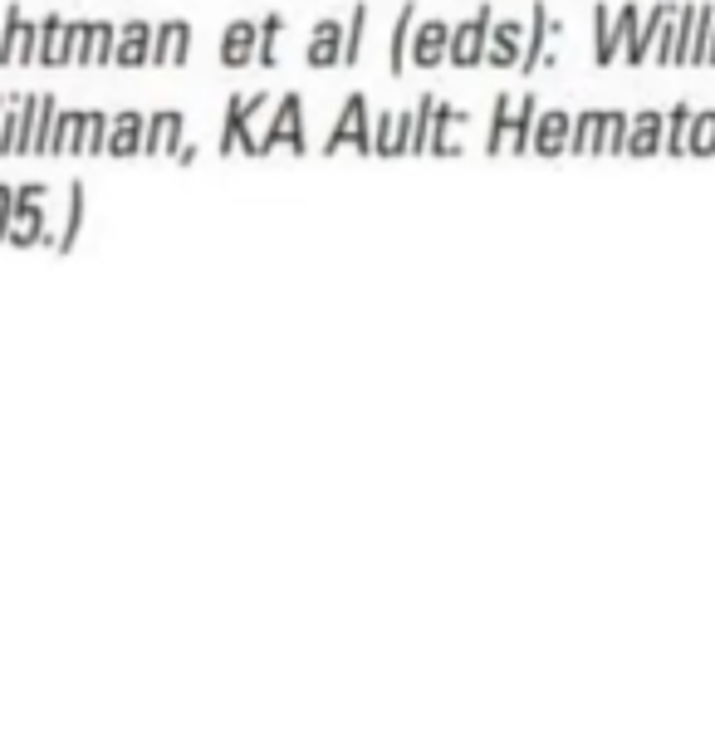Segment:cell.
Wrapping results in <instances>:
<instances>
[{
  "mask_svg": "<svg viewBox=\"0 0 715 754\" xmlns=\"http://www.w3.org/2000/svg\"><path fill=\"white\" fill-rule=\"evenodd\" d=\"M45 186L30 182L15 186V206H10V230H5V245L30 250V245H49V212H45Z\"/></svg>",
  "mask_w": 715,
  "mask_h": 754,
  "instance_id": "1",
  "label": "cell"
},
{
  "mask_svg": "<svg viewBox=\"0 0 715 754\" xmlns=\"http://www.w3.org/2000/svg\"><path fill=\"white\" fill-rule=\"evenodd\" d=\"M470 123V113L466 108H456V103H431V123H427V152H436V157H461L466 148H461L451 133L456 128H466Z\"/></svg>",
  "mask_w": 715,
  "mask_h": 754,
  "instance_id": "8",
  "label": "cell"
},
{
  "mask_svg": "<svg viewBox=\"0 0 715 754\" xmlns=\"http://www.w3.org/2000/svg\"><path fill=\"white\" fill-rule=\"evenodd\" d=\"M486 39H490V5H480L466 25H451V45H446V59L456 69H476L486 65Z\"/></svg>",
  "mask_w": 715,
  "mask_h": 754,
  "instance_id": "6",
  "label": "cell"
},
{
  "mask_svg": "<svg viewBox=\"0 0 715 754\" xmlns=\"http://www.w3.org/2000/svg\"><path fill=\"white\" fill-rule=\"evenodd\" d=\"M637 20H643V5H617V10H613L608 30H598V35H593V65H598V69H608L617 55H623V45L633 39Z\"/></svg>",
  "mask_w": 715,
  "mask_h": 754,
  "instance_id": "7",
  "label": "cell"
},
{
  "mask_svg": "<svg viewBox=\"0 0 715 754\" xmlns=\"http://www.w3.org/2000/svg\"><path fill=\"white\" fill-rule=\"evenodd\" d=\"M412 20H417V5L407 0V5L397 10L393 45H387V75H393V79H402V75H407V30H412Z\"/></svg>",
  "mask_w": 715,
  "mask_h": 754,
  "instance_id": "27",
  "label": "cell"
},
{
  "mask_svg": "<svg viewBox=\"0 0 715 754\" xmlns=\"http://www.w3.org/2000/svg\"><path fill=\"white\" fill-rule=\"evenodd\" d=\"M143 128H147V113L138 108H123L109 118V157H138L143 152Z\"/></svg>",
  "mask_w": 715,
  "mask_h": 754,
  "instance_id": "19",
  "label": "cell"
},
{
  "mask_svg": "<svg viewBox=\"0 0 715 754\" xmlns=\"http://www.w3.org/2000/svg\"><path fill=\"white\" fill-rule=\"evenodd\" d=\"M256 39H260V20H230L226 35H220V65L246 69L256 59Z\"/></svg>",
  "mask_w": 715,
  "mask_h": 754,
  "instance_id": "17",
  "label": "cell"
},
{
  "mask_svg": "<svg viewBox=\"0 0 715 754\" xmlns=\"http://www.w3.org/2000/svg\"><path fill=\"white\" fill-rule=\"evenodd\" d=\"M182 128H186V118L177 108L152 113L147 128H143V157H177V148H182Z\"/></svg>",
  "mask_w": 715,
  "mask_h": 754,
  "instance_id": "11",
  "label": "cell"
},
{
  "mask_svg": "<svg viewBox=\"0 0 715 754\" xmlns=\"http://www.w3.org/2000/svg\"><path fill=\"white\" fill-rule=\"evenodd\" d=\"M280 35H285V15H265L260 20V39H256V65L275 69L280 65Z\"/></svg>",
  "mask_w": 715,
  "mask_h": 754,
  "instance_id": "31",
  "label": "cell"
},
{
  "mask_svg": "<svg viewBox=\"0 0 715 754\" xmlns=\"http://www.w3.org/2000/svg\"><path fill=\"white\" fill-rule=\"evenodd\" d=\"M412 142V108L407 113H373V157H402Z\"/></svg>",
  "mask_w": 715,
  "mask_h": 754,
  "instance_id": "12",
  "label": "cell"
},
{
  "mask_svg": "<svg viewBox=\"0 0 715 754\" xmlns=\"http://www.w3.org/2000/svg\"><path fill=\"white\" fill-rule=\"evenodd\" d=\"M367 0H358L353 5V15H349V25H343V65H358L363 59V35H367Z\"/></svg>",
  "mask_w": 715,
  "mask_h": 754,
  "instance_id": "32",
  "label": "cell"
},
{
  "mask_svg": "<svg viewBox=\"0 0 715 754\" xmlns=\"http://www.w3.org/2000/svg\"><path fill=\"white\" fill-rule=\"evenodd\" d=\"M45 157H83V108H59Z\"/></svg>",
  "mask_w": 715,
  "mask_h": 754,
  "instance_id": "21",
  "label": "cell"
},
{
  "mask_svg": "<svg viewBox=\"0 0 715 754\" xmlns=\"http://www.w3.org/2000/svg\"><path fill=\"white\" fill-rule=\"evenodd\" d=\"M113 45H118V30H113L109 20H89L83 45H79V59H73V65H113Z\"/></svg>",
  "mask_w": 715,
  "mask_h": 754,
  "instance_id": "25",
  "label": "cell"
},
{
  "mask_svg": "<svg viewBox=\"0 0 715 754\" xmlns=\"http://www.w3.org/2000/svg\"><path fill=\"white\" fill-rule=\"evenodd\" d=\"M333 65H343V25L339 20H314L309 69H333Z\"/></svg>",
  "mask_w": 715,
  "mask_h": 754,
  "instance_id": "24",
  "label": "cell"
},
{
  "mask_svg": "<svg viewBox=\"0 0 715 754\" xmlns=\"http://www.w3.org/2000/svg\"><path fill=\"white\" fill-rule=\"evenodd\" d=\"M446 45H451V25L446 20H427V25H417L407 59H412L417 69H436V65H446Z\"/></svg>",
  "mask_w": 715,
  "mask_h": 754,
  "instance_id": "14",
  "label": "cell"
},
{
  "mask_svg": "<svg viewBox=\"0 0 715 754\" xmlns=\"http://www.w3.org/2000/svg\"><path fill=\"white\" fill-rule=\"evenodd\" d=\"M696 15H701V5H677V20H671V39H677V59H671V69H681V65H686L691 35H696Z\"/></svg>",
  "mask_w": 715,
  "mask_h": 754,
  "instance_id": "34",
  "label": "cell"
},
{
  "mask_svg": "<svg viewBox=\"0 0 715 754\" xmlns=\"http://www.w3.org/2000/svg\"><path fill=\"white\" fill-rule=\"evenodd\" d=\"M701 65H715V20L706 25V39H701Z\"/></svg>",
  "mask_w": 715,
  "mask_h": 754,
  "instance_id": "38",
  "label": "cell"
},
{
  "mask_svg": "<svg viewBox=\"0 0 715 754\" xmlns=\"http://www.w3.org/2000/svg\"><path fill=\"white\" fill-rule=\"evenodd\" d=\"M35 65H45V69H65V65H73V55H69V20H65V15H45V20H39Z\"/></svg>",
  "mask_w": 715,
  "mask_h": 754,
  "instance_id": "16",
  "label": "cell"
},
{
  "mask_svg": "<svg viewBox=\"0 0 715 754\" xmlns=\"http://www.w3.org/2000/svg\"><path fill=\"white\" fill-rule=\"evenodd\" d=\"M35 49H39V25L20 5H10L5 20H0V65L10 69L35 65Z\"/></svg>",
  "mask_w": 715,
  "mask_h": 754,
  "instance_id": "5",
  "label": "cell"
},
{
  "mask_svg": "<svg viewBox=\"0 0 715 754\" xmlns=\"http://www.w3.org/2000/svg\"><path fill=\"white\" fill-rule=\"evenodd\" d=\"M265 103H270V93H250V99H230L226 103V128H220V142H216L220 157H236V152L256 157L260 133H250V128H256V118L265 113Z\"/></svg>",
  "mask_w": 715,
  "mask_h": 754,
  "instance_id": "3",
  "label": "cell"
},
{
  "mask_svg": "<svg viewBox=\"0 0 715 754\" xmlns=\"http://www.w3.org/2000/svg\"><path fill=\"white\" fill-rule=\"evenodd\" d=\"M10 206H15V186L0 182V245H5V230H10Z\"/></svg>",
  "mask_w": 715,
  "mask_h": 754,
  "instance_id": "37",
  "label": "cell"
},
{
  "mask_svg": "<svg viewBox=\"0 0 715 754\" xmlns=\"http://www.w3.org/2000/svg\"><path fill=\"white\" fill-rule=\"evenodd\" d=\"M152 59V25L147 20H128L118 30V45H113V65L118 69H143Z\"/></svg>",
  "mask_w": 715,
  "mask_h": 754,
  "instance_id": "18",
  "label": "cell"
},
{
  "mask_svg": "<svg viewBox=\"0 0 715 754\" xmlns=\"http://www.w3.org/2000/svg\"><path fill=\"white\" fill-rule=\"evenodd\" d=\"M661 128H667V113L643 108L627 128V152L623 157H657L661 152Z\"/></svg>",
  "mask_w": 715,
  "mask_h": 754,
  "instance_id": "23",
  "label": "cell"
},
{
  "mask_svg": "<svg viewBox=\"0 0 715 754\" xmlns=\"http://www.w3.org/2000/svg\"><path fill=\"white\" fill-rule=\"evenodd\" d=\"M627 128H633V113L608 108L603 113V138H598V157H623L627 152Z\"/></svg>",
  "mask_w": 715,
  "mask_h": 754,
  "instance_id": "28",
  "label": "cell"
},
{
  "mask_svg": "<svg viewBox=\"0 0 715 754\" xmlns=\"http://www.w3.org/2000/svg\"><path fill=\"white\" fill-rule=\"evenodd\" d=\"M79 230H83V186L73 182V186H69V216H65V230H59V240H55L59 255H69V250L79 245Z\"/></svg>",
  "mask_w": 715,
  "mask_h": 754,
  "instance_id": "33",
  "label": "cell"
},
{
  "mask_svg": "<svg viewBox=\"0 0 715 754\" xmlns=\"http://www.w3.org/2000/svg\"><path fill=\"white\" fill-rule=\"evenodd\" d=\"M691 103H677V108H667V128H661V152L667 157H681L686 152V128H691Z\"/></svg>",
  "mask_w": 715,
  "mask_h": 754,
  "instance_id": "30",
  "label": "cell"
},
{
  "mask_svg": "<svg viewBox=\"0 0 715 754\" xmlns=\"http://www.w3.org/2000/svg\"><path fill=\"white\" fill-rule=\"evenodd\" d=\"M0 113H5V93H0Z\"/></svg>",
  "mask_w": 715,
  "mask_h": 754,
  "instance_id": "40",
  "label": "cell"
},
{
  "mask_svg": "<svg viewBox=\"0 0 715 754\" xmlns=\"http://www.w3.org/2000/svg\"><path fill=\"white\" fill-rule=\"evenodd\" d=\"M677 15V0H661V5H651L647 10V20H637V30H633V39L623 45V59L633 69H643L647 59H651V45H657V35H661V25Z\"/></svg>",
  "mask_w": 715,
  "mask_h": 754,
  "instance_id": "9",
  "label": "cell"
},
{
  "mask_svg": "<svg viewBox=\"0 0 715 754\" xmlns=\"http://www.w3.org/2000/svg\"><path fill=\"white\" fill-rule=\"evenodd\" d=\"M549 35H554V20L544 5H530V39H524V55H520V69L524 75H534V69L549 65Z\"/></svg>",
  "mask_w": 715,
  "mask_h": 754,
  "instance_id": "22",
  "label": "cell"
},
{
  "mask_svg": "<svg viewBox=\"0 0 715 754\" xmlns=\"http://www.w3.org/2000/svg\"><path fill=\"white\" fill-rule=\"evenodd\" d=\"M290 142V152H309V138H304V99L299 93H285V99L275 103V118L265 123V133L256 138V157H270L280 152Z\"/></svg>",
  "mask_w": 715,
  "mask_h": 754,
  "instance_id": "2",
  "label": "cell"
},
{
  "mask_svg": "<svg viewBox=\"0 0 715 754\" xmlns=\"http://www.w3.org/2000/svg\"><path fill=\"white\" fill-rule=\"evenodd\" d=\"M598 138H603V113H598V108L574 113V128H569V152H574V157H598Z\"/></svg>",
  "mask_w": 715,
  "mask_h": 754,
  "instance_id": "26",
  "label": "cell"
},
{
  "mask_svg": "<svg viewBox=\"0 0 715 754\" xmlns=\"http://www.w3.org/2000/svg\"><path fill=\"white\" fill-rule=\"evenodd\" d=\"M109 148V113L83 108V157H99Z\"/></svg>",
  "mask_w": 715,
  "mask_h": 754,
  "instance_id": "35",
  "label": "cell"
},
{
  "mask_svg": "<svg viewBox=\"0 0 715 754\" xmlns=\"http://www.w3.org/2000/svg\"><path fill=\"white\" fill-rule=\"evenodd\" d=\"M192 59V25L186 20H162L152 30V59L147 65H186Z\"/></svg>",
  "mask_w": 715,
  "mask_h": 754,
  "instance_id": "13",
  "label": "cell"
},
{
  "mask_svg": "<svg viewBox=\"0 0 715 754\" xmlns=\"http://www.w3.org/2000/svg\"><path fill=\"white\" fill-rule=\"evenodd\" d=\"M177 162L192 167V162H196V148H186V142H182V148H177Z\"/></svg>",
  "mask_w": 715,
  "mask_h": 754,
  "instance_id": "39",
  "label": "cell"
},
{
  "mask_svg": "<svg viewBox=\"0 0 715 754\" xmlns=\"http://www.w3.org/2000/svg\"><path fill=\"white\" fill-rule=\"evenodd\" d=\"M520 55H524V25L520 20H490L486 65L490 69H520Z\"/></svg>",
  "mask_w": 715,
  "mask_h": 754,
  "instance_id": "10",
  "label": "cell"
},
{
  "mask_svg": "<svg viewBox=\"0 0 715 754\" xmlns=\"http://www.w3.org/2000/svg\"><path fill=\"white\" fill-rule=\"evenodd\" d=\"M686 157H715V108H696V113H691Z\"/></svg>",
  "mask_w": 715,
  "mask_h": 754,
  "instance_id": "29",
  "label": "cell"
},
{
  "mask_svg": "<svg viewBox=\"0 0 715 754\" xmlns=\"http://www.w3.org/2000/svg\"><path fill=\"white\" fill-rule=\"evenodd\" d=\"M534 118H540V99H534V93H524V99L510 108V128H504V152L500 157H524V152H530Z\"/></svg>",
  "mask_w": 715,
  "mask_h": 754,
  "instance_id": "20",
  "label": "cell"
},
{
  "mask_svg": "<svg viewBox=\"0 0 715 754\" xmlns=\"http://www.w3.org/2000/svg\"><path fill=\"white\" fill-rule=\"evenodd\" d=\"M333 152H358V157H373V118H367V99L363 93H353L349 103H343L339 123H333V133L324 138V157Z\"/></svg>",
  "mask_w": 715,
  "mask_h": 754,
  "instance_id": "4",
  "label": "cell"
},
{
  "mask_svg": "<svg viewBox=\"0 0 715 754\" xmlns=\"http://www.w3.org/2000/svg\"><path fill=\"white\" fill-rule=\"evenodd\" d=\"M55 113H59V103L49 99V93H39V108H35V133H30V152H39V157H45V148H49V128H55Z\"/></svg>",
  "mask_w": 715,
  "mask_h": 754,
  "instance_id": "36",
  "label": "cell"
},
{
  "mask_svg": "<svg viewBox=\"0 0 715 754\" xmlns=\"http://www.w3.org/2000/svg\"><path fill=\"white\" fill-rule=\"evenodd\" d=\"M569 128H574V113H564V108L540 113V118H534L530 152H540V157H564V152H569Z\"/></svg>",
  "mask_w": 715,
  "mask_h": 754,
  "instance_id": "15",
  "label": "cell"
}]
</instances>
